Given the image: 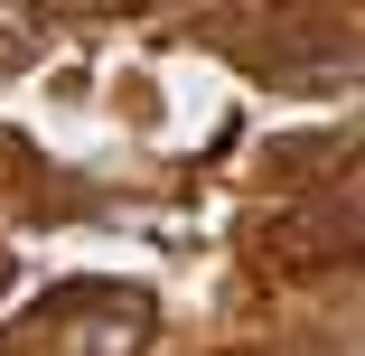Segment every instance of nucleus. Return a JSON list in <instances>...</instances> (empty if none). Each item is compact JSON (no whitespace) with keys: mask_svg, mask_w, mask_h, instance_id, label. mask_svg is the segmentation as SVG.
Wrapping results in <instances>:
<instances>
[{"mask_svg":"<svg viewBox=\"0 0 365 356\" xmlns=\"http://www.w3.org/2000/svg\"><path fill=\"white\" fill-rule=\"evenodd\" d=\"M150 337V300L122 291V281H66L47 291L19 328H10V356H131Z\"/></svg>","mask_w":365,"mask_h":356,"instance_id":"1","label":"nucleus"},{"mask_svg":"<svg viewBox=\"0 0 365 356\" xmlns=\"http://www.w3.org/2000/svg\"><path fill=\"white\" fill-rule=\"evenodd\" d=\"M253 253H262V272L365 263V169H337V178H319L309 197L272 206V216L253 225Z\"/></svg>","mask_w":365,"mask_h":356,"instance_id":"2","label":"nucleus"},{"mask_svg":"<svg viewBox=\"0 0 365 356\" xmlns=\"http://www.w3.org/2000/svg\"><path fill=\"white\" fill-rule=\"evenodd\" d=\"M38 38H47L38 0H0V76H10V66H29V56H38Z\"/></svg>","mask_w":365,"mask_h":356,"instance_id":"3","label":"nucleus"},{"mask_svg":"<svg viewBox=\"0 0 365 356\" xmlns=\"http://www.w3.org/2000/svg\"><path fill=\"white\" fill-rule=\"evenodd\" d=\"M0 281H10V253H0Z\"/></svg>","mask_w":365,"mask_h":356,"instance_id":"4","label":"nucleus"}]
</instances>
